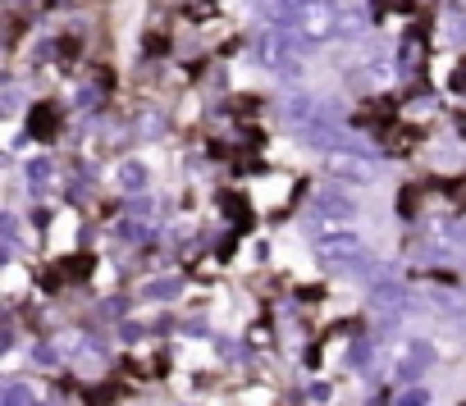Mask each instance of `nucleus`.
Segmentation results:
<instances>
[{
	"instance_id": "obj_1",
	"label": "nucleus",
	"mask_w": 466,
	"mask_h": 406,
	"mask_svg": "<svg viewBox=\"0 0 466 406\" xmlns=\"http://www.w3.org/2000/svg\"><path fill=\"white\" fill-rule=\"evenodd\" d=\"M293 46H297V33L265 28V33L256 37V60L265 69H288V64H297V60H293Z\"/></svg>"
},
{
	"instance_id": "obj_16",
	"label": "nucleus",
	"mask_w": 466,
	"mask_h": 406,
	"mask_svg": "<svg viewBox=\"0 0 466 406\" xmlns=\"http://www.w3.org/2000/svg\"><path fill=\"white\" fill-rule=\"evenodd\" d=\"M5 406H28V388H19V384H14L10 393H5Z\"/></svg>"
},
{
	"instance_id": "obj_9",
	"label": "nucleus",
	"mask_w": 466,
	"mask_h": 406,
	"mask_svg": "<svg viewBox=\"0 0 466 406\" xmlns=\"http://www.w3.org/2000/svg\"><path fill=\"white\" fill-rule=\"evenodd\" d=\"M119 187H124V192H142V187H147V169L128 160V165L119 169Z\"/></svg>"
},
{
	"instance_id": "obj_3",
	"label": "nucleus",
	"mask_w": 466,
	"mask_h": 406,
	"mask_svg": "<svg viewBox=\"0 0 466 406\" xmlns=\"http://www.w3.org/2000/svg\"><path fill=\"white\" fill-rule=\"evenodd\" d=\"M293 28H297V37H306V42H320V37H329V33H334L329 5H325V0H315V5L297 10V14H293Z\"/></svg>"
},
{
	"instance_id": "obj_6",
	"label": "nucleus",
	"mask_w": 466,
	"mask_h": 406,
	"mask_svg": "<svg viewBox=\"0 0 466 406\" xmlns=\"http://www.w3.org/2000/svg\"><path fill=\"white\" fill-rule=\"evenodd\" d=\"M219 206H224V215L233 220V229H238V233H247L251 224H256V220H251V201L242 197V192H219Z\"/></svg>"
},
{
	"instance_id": "obj_4",
	"label": "nucleus",
	"mask_w": 466,
	"mask_h": 406,
	"mask_svg": "<svg viewBox=\"0 0 466 406\" xmlns=\"http://www.w3.org/2000/svg\"><path fill=\"white\" fill-rule=\"evenodd\" d=\"M28 132L37 142H55L60 137V105L55 100H37V110L28 114Z\"/></svg>"
},
{
	"instance_id": "obj_18",
	"label": "nucleus",
	"mask_w": 466,
	"mask_h": 406,
	"mask_svg": "<svg viewBox=\"0 0 466 406\" xmlns=\"http://www.w3.org/2000/svg\"><path fill=\"white\" fill-rule=\"evenodd\" d=\"M457 137H466V110L457 114Z\"/></svg>"
},
{
	"instance_id": "obj_8",
	"label": "nucleus",
	"mask_w": 466,
	"mask_h": 406,
	"mask_svg": "<svg viewBox=\"0 0 466 406\" xmlns=\"http://www.w3.org/2000/svg\"><path fill=\"white\" fill-rule=\"evenodd\" d=\"M421 197H425V187H402L398 192V215L402 220H416V215H421Z\"/></svg>"
},
{
	"instance_id": "obj_7",
	"label": "nucleus",
	"mask_w": 466,
	"mask_h": 406,
	"mask_svg": "<svg viewBox=\"0 0 466 406\" xmlns=\"http://www.w3.org/2000/svg\"><path fill=\"white\" fill-rule=\"evenodd\" d=\"M92 270H97V261H92V256H65V261H60V274L69 279V283H87V279H92Z\"/></svg>"
},
{
	"instance_id": "obj_5",
	"label": "nucleus",
	"mask_w": 466,
	"mask_h": 406,
	"mask_svg": "<svg viewBox=\"0 0 466 406\" xmlns=\"http://www.w3.org/2000/svg\"><path fill=\"white\" fill-rule=\"evenodd\" d=\"M325 169H329V174H338V178H370V165L361 160L357 151H329L325 155Z\"/></svg>"
},
{
	"instance_id": "obj_10",
	"label": "nucleus",
	"mask_w": 466,
	"mask_h": 406,
	"mask_svg": "<svg viewBox=\"0 0 466 406\" xmlns=\"http://www.w3.org/2000/svg\"><path fill=\"white\" fill-rule=\"evenodd\" d=\"M178 292V279H156L151 288H147V297H156V301H165V297Z\"/></svg>"
},
{
	"instance_id": "obj_14",
	"label": "nucleus",
	"mask_w": 466,
	"mask_h": 406,
	"mask_svg": "<svg viewBox=\"0 0 466 406\" xmlns=\"http://www.w3.org/2000/svg\"><path fill=\"white\" fill-rule=\"evenodd\" d=\"M115 402V388H92L87 393V406H110Z\"/></svg>"
},
{
	"instance_id": "obj_13",
	"label": "nucleus",
	"mask_w": 466,
	"mask_h": 406,
	"mask_svg": "<svg viewBox=\"0 0 466 406\" xmlns=\"http://www.w3.org/2000/svg\"><path fill=\"white\" fill-rule=\"evenodd\" d=\"M142 51H147V55H165V51H169V42H165L160 33H151L147 42H142Z\"/></svg>"
},
{
	"instance_id": "obj_2",
	"label": "nucleus",
	"mask_w": 466,
	"mask_h": 406,
	"mask_svg": "<svg viewBox=\"0 0 466 406\" xmlns=\"http://www.w3.org/2000/svg\"><path fill=\"white\" fill-rule=\"evenodd\" d=\"M320 261H329L334 270L357 265L361 261V238L357 233H325V238H320Z\"/></svg>"
},
{
	"instance_id": "obj_17",
	"label": "nucleus",
	"mask_w": 466,
	"mask_h": 406,
	"mask_svg": "<svg viewBox=\"0 0 466 406\" xmlns=\"http://www.w3.org/2000/svg\"><path fill=\"white\" fill-rule=\"evenodd\" d=\"M448 87H453V91H466V60L453 69V78H448Z\"/></svg>"
},
{
	"instance_id": "obj_11",
	"label": "nucleus",
	"mask_w": 466,
	"mask_h": 406,
	"mask_svg": "<svg viewBox=\"0 0 466 406\" xmlns=\"http://www.w3.org/2000/svg\"><path fill=\"white\" fill-rule=\"evenodd\" d=\"M256 110H260V96H233V114L247 119V114H256Z\"/></svg>"
},
{
	"instance_id": "obj_12",
	"label": "nucleus",
	"mask_w": 466,
	"mask_h": 406,
	"mask_svg": "<svg viewBox=\"0 0 466 406\" xmlns=\"http://www.w3.org/2000/svg\"><path fill=\"white\" fill-rule=\"evenodd\" d=\"M398 406H430V393H425V388H407V393L398 397Z\"/></svg>"
},
{
	"instance_id": "obj_15",
	"label": "nucleus",
	"mask_w": 466,
	"mask_h": 406,
	"mask_svg": "<svg viewBox=\"0 0 466 406\" xmlns=\"http://www.w3.org/2000/svg\"><path fill=\"white\" fill-rule=\"evenodd\" d=\"M28 174H33V183H46V178H51V160H33Z\"/></svg>"
}]
</instances>
